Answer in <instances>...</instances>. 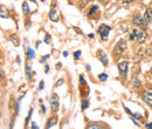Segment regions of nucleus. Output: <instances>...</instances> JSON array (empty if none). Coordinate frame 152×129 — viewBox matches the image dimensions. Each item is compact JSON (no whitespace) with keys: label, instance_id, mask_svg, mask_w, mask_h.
Returning <instances> with one entry per match:
<instances>
[{"label":"nucleus","instance_id":"f257e3e1","mask_svg":"<svg viewBox=\"0 0 152 129\" xmlns=\"http://www.w3.org/2000/svg\"><path fill=\"white\" fill-rule=\"evenodd\" d=\"M132 22H133V25H136V26H138V27H142V28H144V30H146V27H148V22L145 21L144 17H142L139 13H135V14H133V17H132Z\"/></svg>","mask_w":152,"mask_h":129},{"label":"nucleus","instance_id":"f03ea898","mask_svg":"<svg viewBox=\"0 0 152 129\" xmlns=\"http://www.w3.org/2000/svg\"><path fill=\"white\" fill-rule=\"evenodd\" d=\"M125 49H126V41H125L124 39H122V40H120V41L116 43V46H115L114 55H120Z\"/></svg>","mask_w":152,"mask_h":129},{"label":"nucleus","instance_id":"7ed1b4c3","mask_svg":"<svg viewBox=\"0 0 152 129\" xmlns=\"http://www.w3.org/2000/svg\"><path fill=\"white\" fill-rule=\"evenodd\" d=\"M128 68H129V62L128 61H121L118 64V70H120V75L122 76V79H126L128 76Z\"/></svg>","mask_w":152,"mask_h":129},{"label":"nucleus","instance_id":"20e7f679","mask_svg":"<svg viewBox=\"0 0 152 129\" xmlns=\"http://www.w3.org/2000/svg\"><path fill=\"white\" fill-rule=\"evenodd\" d=\"M111 31V27L110 26H108V25H105V24H103V25H101L99 26V28H98V34L101 35V38L103 39V40H105L107 38H108V35H109V33Z\"/></svg>","mask_w":152,"mask_h":129},{"label":"nucleus","instance_id":"39448f33","mask_svg":"<svg viewBox=\"0 0 152 129\" xmlns=\"http://www.w3.org/2000/svg\"><path fill=\"white\" fill-rule=\"evenodd\" d=\"M59 106H60L59 96L55 93H53L52 96H50V109H52V112H54V113L58 112L59 110Z\"/></svg>","mask_w":152,"mask_h":129},{"label":"nucleus","instance_id":"423d86ee","mask_svg":"<svg viewBox=\"0 0 152 129\" xmlns=\"http://www.w3.org/2000/svg\"><path fill=\"white\" fill-rule=\"evenodd\" d=\"M143 101L145 103H148L150 107H152V89H149V91H145L143 93Z\"/></svg>","mask_w":152,"mask_h":129},{"label":"nucleus","instance_id":"0eeeda50","mask_svg":"<svg viewBox=\"0 0 152 129\" xmlns=\"http://www.w3.org/2000/svg\"><path fill=\"white\" fill-rule=\"evenodd\" d=\"M49 19H50L52 21H54V22H56V21L60 20V14H59V12H58L55 8H52V9L49 11Z\"/></svg>","mask_w":152,"mask_h":129},{"label":"nucleus","instance_id":"6e6552de","mask_svg":"<svg viewBox=\"0 0 152 129\" xmlns=\"http://www.w3.org/2000/svg\"><path fill=\"white\" fill-rule=\"evenodd\" d=\"M146 38H148V32H146V30H142V32L139 33V35L137 36V42H138V43H143V42H145Z\"/></svg>","mask_w":152,"mask_h":129},{"label":"nucleus","instance_id":"1a4fd4ad","mask_svg":"<svg viewBox=\"0 0 152 129\" xmlns=\"http://www.w3.org/2000/svg\"><path fill=\"white\" fill-rule=\"evenodd\" d=\"M98 58H99V60H101V62L104 64V66H107L108 64V57H107V54H105V52L104 51H99L98 52Z\"/></svg>","mask_w":152,"mask_h":129},{"label":"nucleus","instance_id":"9d476101","mask_svg":"<svg viewBox=\"0 0 152 129\" xmlns=\"http://www.w3.org/2000/svg\"><path fill=\"white\" fill-rule=\"evenodd\" d=\"M0 17L1 18H8L9 17V11L4 5H0Z\"/></svg>","mask_w":152,"mask_h":129},{"label":"nucleus","instance_id":"9b49d317","mask_svg":"<svg viewBox=\"0 0 152 129\" xmlns=\"http://www.w3.org/2000/svg\"><path fill=\"white\" fill-rule=\"evenodd\" d=\"M144 19H145V21H146L148 24L152 22V8H148V9L145 11V13H144Z\"/></svg>","mask_w":152,"mask_h":129},{"label":"nucleus","instance_id":"f8f14e48","mask_svg":"<svg viewBox=\"0 0 152 129\" xmlns=\"http://www.w3.org/2000/svg\"><path fill=\"white\" fill-rule=\"evenodd\" d=\"M32 64L30 62V60H27L26 61V76H27V80L30 81V79H32Z\"/></svg>","mask_w":152,"mask_h":129},{"label":"nucleus","instance_id":"ddd939ff","mask_svg":"<svg viewBox=\"0 0 152 129\" xmlns=\"http://www.w3.org/2000/svg\"><path fill=\"white\" fill-rule=\"evenodd\" d=\"M143 55H144V49H143V48H140V49L137 52V54H136V57H135L133 61H135V62H139V61L143 59Z\"/></svg>","mask_w":152,"mask_h":129},{"label":"nucleus","instance_id":"4468645a","mask_svg":"<svg viewBox=\"0 0 152 129\" xmlns=\"http://www.w3.org/2000/svg\"><path fill=\"white\" fill-rule=\"evenodd\" d=\"M56 117H52L50 120H48V122H47V125H46V129H49L52 128L53 126H55L56 125Z\"/></svg>","mask_w":152,"mask_h":129},{"label":"nucleus","instance_id":"2eb2a0df","mask_svg":"<svg viewBox=\"0 0 152 129\" xmlns=\"http://www.w3.org/2000/svg\"><path fill=\"white\" fill-rule=\"evenodd\" d=\"M140 86H142V82L138 79H135L132 81V88L133 89H138V88H140Z\"/></svg>","mask_w":152,"mask_h":129},{"label":"nucleus","instance_id":"dca6fc26","mask_svg":"<svg viewBox=\"0 0 152 129\" xmlns=\"http://www.w3.org/2000/svg\"><path fill=\"white\" fill-rule=\"evenodd\" d=\"M9 40L13 42V45H14L15 47H18V46H19V39H18V36H17V35H11V36H9Z\"/></svg>","mask_w":152,"mask_h":129},{"label":"nucleus","instance_id":"f3484780","mask_svg":"<svg viewBox=\"0 0 152 129\" xmlns=\"http://www.w3.org/2000/svg\"><path fill=\"white\" fill-rule=\"evenodd\" d=\"M137 36H138V33H137V30L135 28L131 34H130V41H135V40H137Z\"/></svg>","mask_w":152,"mask_h":129},{"label":"nucleus","instance_id":"a211bd4d","mask_svg":"<svg viewBox=\"0 0 152 129\" xmlns=\"http://www.w3.org/2000/svg\"><path fill=\"white\" fill-rule=\"evenodd\" d=\"M22 11H24V14H30V9L28 7V4L27 2H24L22 4Z\"/></svg>","mask_w":152,"mask_h":129},{"label":"nucleus","instance_id":"6ab92c4d","mask_svg":"<svg viewBox=\"0 0 152 129\" xmlns=\"http://www.w3.org/2000/svg\"><path fill=\"white\" fill-rule=\"evenodd\" d=\"M98 80H99V81H102V82L107 81V80H108V74H105V73H101V74L98 75Z\"/></svg>","mask_w":152,"mask_h":129},{"label":"nucleus","instance_id":"aec40b11","mask_svg":"<svg viewBox=\"0 0 152 129\" xmlns=\"http://www.w3.org/2000/svg\"><path fill=\"white\" fill-rule=\"evenodd\" d=\"M21 99H22V96L19 97V99H18V101H17V103H15V115H18V114H19V109H20V102H21Z\"/></svg>","mask_w":152,"mask_h":129},{"label":"nucleus","instance_id":"412c9836","mask_svg":"<svg viewBox=\"0 0 152 129\" xmlns=\"http://www.w3.org/2000/svg\"><path fill=\"white\" fill-rule=\"evenodd\" d=\"M26 53H27V57H28L30 59H34V58H35V52H34L33 49H30V48H28Z\"/></svg>","mask_w":152,"mask_h":129},{"label":"nucleus","instance_id":"4be33fe9","mask_svg":"<svg viewBox=\"0 0 152 129\" xmlns=\"http://www.w3.org/2000/svg\"><path fill=\"white\" fill-rule=\"evenodd\" d=\"M89 1H90V0H80L77 5H79V7H80V8H84V6H86Z\"/></svg>","mask_w":152,"mask_h":129},{"label":"nucleus","instance_id":"5701e85b","mask_svg":"<svg viewBox=\"0 0 152 129\" xmlns=\"http://www.w3.org/2000/svg\"><path fill=\"white\" fill-rule=\"evenodd\" d=\"M88 107H89V101H88V100H83V101H82V107H81L82 110H86Z\"/></svg>","mask_w":152,"mask_h":129},{"label":"nucleus","instance_id":"b1692460","mask_svg":"<svg viewBox=\"0 0 152 129\" xmlns=\"http://www.w3.org/2000/svg\"><path fill=\"white\" fill-rule=\"evenodd\" d=\"M87 129H103V127L101 125H97V123H94V125H90Z\"/></svg>","mask_w":152,"mask_h":129},{"label":"nucleus","instance_id":"393cba45","mask_svg":"<svg viewBox=\"0 0 152 129\" xmlns=\"http://www.w3.org/2000/svg\"><path fill=\"white\" fill-rule=\"evenodd\" d=\"M97 9H98V7H97V6H92V7L90 8V11L88 12V17H91V15H92Z\"/></svg>","mask_w":152,"mask_h":129},{"label":"nucleus","instance_id":"a878e982","mask_svg":"<svg viewBox=\"0 0 152 129\" xmlns=\"http://www.w3.org/2000/svg\"><path fill=\"white\" fill-rule=\"evenodd\" d=\"M32 113H33V109L30 108V112H28V116H27V119H26V122H25V127H27V126H28V123H30V116H32Z\"/></svg>","mask_w":152,"mask_h":129},{"label":"nucleus","instance_id":"bb28decb","mask_svg":"<svg viewBox=\"0 0 152 129\" xmlns=\"http://www.w3.org/2000/svg\"><path fill=\"white\" fill-rule=\"evenodd\" d=\"M80 57H81V51H77V52L74 53V59H75V60L80 59Z\"/></svg>","mask_w":152,"mask_h":129},{"label":"nucleus","instance_id":"cd10ccee","mask_svg":"<svg viewBox=\"0 0 152 129\" xmlns=\"http://www.w3.org/2000/svg\"><path fill=\"white\" fill-rule=\"evenodd\" d=\"M45 42H46L47 45H49V42H50V35H49V34H46V38H45Z\"/></svg>","mask_w":152,"mask_h":129},{"label":"nucleus","instance_id":"c85d7f7f","mask_svg":"<svg viewBox=\"0 0 152 129\" xmlns=\"http://www.w3.org/2000/svg\"><path fill=\"white\" fill-rule=\"evenodd\" d=\"M47 59H49V54H47V55H45V57H43V58H42V59L40 60V62H41V64H45V61H46Z\"/></svg>","mask_w":152,"mask_h":129},{"label":"nucleus","instance_id":"c756f323","mask_svg":"<svg viewBox=\"0 0 152 129\" xmlns=\"http://www.w3.org/2000/svg\"><path fill=\"white\" fill-rule=\"evenodd\" d=\"M43 87H45V81H41V82H40V85H39V91H42V89H43Z\"/></svg>","mask_w":152,"mask_h":129},{"label":"nucleus","instance_id":"7c9ffc66","mask_svg":"<svg viewBox=\"0 0 152 129\" xmlns=\"http://www.w3.org/2000/svg\"><path fill=\"white\" fill-rule=\"evenodd\" d=\"M131 121H132V122H133V123H135V125H136L137 127H139V126H140V125H139V122H138V121H137L136 119H133L132 116H131Z\"/></svg>","mask_w":152,"mask_h":129},{"label":"nucleus","instance_id":"2f4dec72","mask_svg":"<svg viewBox=\"0 0 152 129\" xmlns=\"http://www.w3.org/2000/svg\"><path fill=\"white\" fill-rule=\"evenodd\" d=\"M80 82H81L82 86H86V85H87L86 81H84V79H83V76H80Z\"/></svg>","mask_w":152,"mask_h":129},{"label":"nucleus","instance_id":"473e14b6","mask_svg":"<svg viewBox=\"0 0 152 129\" xmlns=\"http://www.w3.org/2000/svg\"><path fill=\"white\" fill-rule=\"evenodd\" d=\"M27 49H28V40L25 39V51L27 52Z\"/></svg>","mask_w":152,"mask_h":129},{"label":"nucleus","instance_id":"72a5a7b5","mask_svg":"<svg viewBox=\"0 0 152 129\" xmlns=\"http://www.w3.org/2000/svg\"><path fill=\"white\" fill-rule=\"evenodd\" d=\"M62 83H63V80H62V79H61V80H59V81H58V82H56V85H55V87H59V86H61V85H62Z\"/></svg>","mask_w":152,"mask_h":129},{"label":"nucleus","instance_id":"f704fd0d","mask_svg":"<svg viewBox=\"0 0 152 129\" xmlns=\"http://www.w3.org/2000/svg\"><path fill=\"white\" fill-rule=\"evenodd\" d=\"M41 112H42V114L46 113V107H45V104H41Z\"/></svg>","mask_w":152,"mask_h":129},{"label":"nucleus","instance_id":"c9c22d12","mask_svg":"<svg viewBox=\"0 0 152 129\" xmlns=\"http://www.w3.org/2000/svg\"><path fill=\"white\" fill-rule=\"evenodd\" d=\"M132 115H133L135 117H137V119H140V117H143L140 114H133V113H132ZM132 115H131V116H132Z\"/></svg>","mask_w":152,"mask_h":129},{"label":"nucleus","instance_id":"e433bc0d","mask_svg":"<svg viewBox=\"0 0 152 129\" xmlns=\"http://www.w3.org/2000/svg\"><path fill=\"white\" fill-rule=\"evenodd\" d=\"M122 1H123V4H126L128 5V4H131L133 0H122Z\"/></svg>","mask_w":152,"mask_h":129},{"label":"nucleus","instance_id":"4c0bfd02","mask_svg":"<svg viewBox=\"0 0 152 129\" xmlns=\"http://www.w3.org/2000/svg\"><path fill=\"white\" fill-rule=\"evenodd\" d=\"M145 128L152 129V122H151V123H146V125H145Z\"/></svg>","mask_w":152,"mask_h":129},{"label":"nucleus","instance_id":"58836bf2","mask_svg":"<svg viewBox=\"0 0 152 129\" xmlns=\"http://www.w3.org/2000/svg\"><path fill=\"white\" fill-rule=\"evenodd\" d=\"M32 129H39V128H37V126H36V123H35V122H32Z\"/></svg>","mask_w":152,"mask_h":129},{"label":"nucleus","instance_id":"ea45409f","mask_svg":"<svg viewBox=\"0 0 152 129\" xmlns=\"http://www.w3.org/2000/svg\"><path fill=\"white\" fill-rule=\"evenodd\" d=\"M61 67H62V64H61V62L56 64V69H58V70H59V69H61Z\"/></svg>","mask_w":152,"mask_h":129},{"label":"nucleus","instance_id":"a19ab883","mask_svg":"<svg viewBox=\"0 0 152 129\" xmlns=\"http://www.w3.org/2000/svg\"><path fill=\"white\" fill-rule=\"evenodd\" d=\"M45 72H46V73H48V72H49V66H48V64H46V68H45Z\"/></svg>","mask_w":152,"mask_h":129},{"label":"nucleus","instance_id":"79ce46f5","mask_svg":"<svg viewBox=\"0 0 152 129\" xmlns=\"http://www.w3.org/2000/svg\"><path fill=\"white\" fill-rule=\"evenodd\" d=\"M68 54H69V53H68L67 51H64V52H63V57H66V58H67V57H68Z\"/></svg>","mask_w":152,"mask_h":129},{"label":"nucleus","instance_id":"37998d69","mask_svg":"<svg viewBox=\"0 0 152 129\" xmlns=\"http://www.w3.org/2000/svg\"><path fill=\"white\" fill-rule=\"evenodd\" d=\"M88 38H89V39H92V38H94V34H89Z\"/></svg>","mask_w":152,"mask_h":129},{"label":"nucleus","instance_id":"c03bdc74","mask_svg":"<svg viewBox=\"0 0 152 129\" xmlns=\"http://www.w3.org/2000/svg\"><path fill=\"white\" fill-rule=\"evenodd\" d=\"M99 1H101V2H104V1H105V0H99Z\"/></svg>","mask_w":152,"mask_h":129},{"label":"nucleus","instance_id":"a18cd8bd","mask_svg":"<svg viewBox=\"0 0 152 129\" xmlns=\"http://www.w3.org/2000/svg\"><path fill=\"white\" fill-rule=\"evenodd\" d=\"M1 78H2V75H1V73H0V79H1Z\"/></svg>","mask_w":152,"mask_h":129},{"label":"nucleus","instance_id":"49530a36","mask_svg":"<svg viewBox=\"0 0 152 129\" xmlns=\"http://www.w3.org/2000/svg\"><path fill=\"white\" fill-rule=\"evenodd\" d=\"M151 73H152V68H151Z\"/></svg>","mask_w":152,"mask_h":129}]
</instances>
